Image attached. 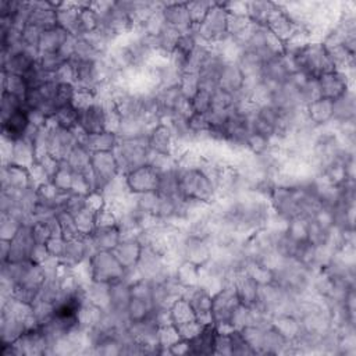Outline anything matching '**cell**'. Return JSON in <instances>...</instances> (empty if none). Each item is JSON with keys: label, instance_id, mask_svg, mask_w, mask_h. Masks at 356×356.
Instances as JSON below:
<instances>
[{"label": "cell", "instance_id": "7", "mask_svg": "<svg viewBox=\"0 0 356 356\" xmlns=\"http://www.w3.org/2000/svg\"><path fill=\"white\" fill-rule=\"evenodd\" d=\"M168 318H170V323L177 330L178 335L184 339L192 338L200 327V324L195 317L193 310L191 309L188 300L184 296L177 299L171 305V307L168 309Z\"/></svg>", "mask_w": 356, "mask_h": 356}, {"label": "cell", "instance_id": "12", "mask_svg": "<svg viewBox=\"0 0 356 356\" xmlns=\"http://www.w3.org/2000/svg\"><path fill=\"white\" fill-rule=\"evenodd\" d=\"M39 58V51L32 49H22L11 54H1V71L10 75L24 76Z\"/></svg>", "mask_w": 356, "mask_h": 356}, {"label": "cell", "instance_id": "2", "mask_svg": "<svg viewBox=\"0 0 356 356\" xmlns=\"http://www.w3.org/2000/svg\"><path fill=\"white\" fill-rule=\"evenodd\" d=\"M90 281L114 284L125 278L127 270L111 250H95L88 259Z\"/></svg>", "mask_w": 356, "mask_h": 356}, {"label": "cell", "instance_id": "32", "mask_svg": "<svg viewBox=\"0 0 356 356\" xmlns=\"http://www.w3.org/2000/svg\"><path fill=\"white\" fill-rule=\"evenodd\" d=\"M199 273L200 267L189 261H181L175 267L174 277L185 289H189L199 285Z\"/></svg>", "mask_w": 356, "mask_h": 356}, {"label": "cell", "instance_id": "40", "mask_svg": "<svg viewBox=\"0 0 356 356\" xmlns=\"http://www.w3.org/2000/svg\"><path fill=\"white\" fill-rule=\"evenodd\" d=\"M57 220H58V224H60V229H61V236L65 239V241H72V239H78V238H82L81 232L78 231L76 228V224H75V220L71 214L65 213V211H60L57 214Z\"/></svg>", "mask_w": 356, "mask_h": 356}, {"label": "cell", "instance_id": "18", "mask_svg": "<svg viewBox=\"0 0 356 356\" xmlns=\"http://www.w3.org/2000/svg\"><path fill=\"white\" fill-rule=\"evenodd\" d=\"M35 239L31 231V222L22 224L15 236L10 241V256L8 261H24L31 260V252L35 246Z\"/></svg>", "mask_w": 356, "mask_h": 356}, {"label": "cell", "instance_id": "10", "mask_svg": "<svg viewBox=\"0 0 356 356\" xmlns=\"http://www.w3.org/2000/svg\"><path fill=\"white\" fill-rule=\"evenodd\" d=\"M352 78L342 71H330L316 79V88L318 97L328 99L331 102L339 99L349 89H352Z\"/></svg>", "mask_w": 356, "mask_h": 356}, {"label": "cell", "instance_id": "3", "mask_svg": "<svg viewBox=\"0 0 356 356\" xmlns=\"http://www.w3.org/2000/svg\"><path fill=\"white\" fill-rule=\"evenodd\" d=\"M113 152L121 174L125 175L131 170L147 163L150 154L147 136L118 139V143Z\"/></svg>", "mask_w": 356, "mask_h": 356}, {"label": "cell", "instance_id": "45", "mask_svg": "<svg viewBox=\"0 0 356 356\" xmlns=\"http://www.w3.org/2000/svg\"><path fill=\"white\" fill-rule=\"evenodd\" d=\"M24 107V100L15 95H11L8 92H1V120H6L8 115H11L14 111Z\"/></svg>", "mask_w": 356, "mask_h": 356}, {"label": "cell", "instance_id": "5", "mask_svg": "<svg viewBox=\"0 0 356 356\" xmlns=\"http://www.w3.org/2000/svg\"><path fill=\"white\" fill-rule=\"evenodd\" d=\"M239 305L241 303L232 284L224 285L218 292L213 295L211 320L220 331L224 328H227V331L231 330V320Z\"/></svg>", "mask_w": 356, "mask_h": 356}, {"label": "cell", "instance_id": "25", "mask_svg": "<svg viewBox=\"0 0 356 356\" xmlns=\"http://www.w3.org/2000/svg\"><path fill=\"white\" fill-rule=\"evenodd\" d=\"M26 331V323L13 313L1 309L0 313V343H13Z\"/></svg>", "mask_w": 356, "mask_h": 356}, {"label": "cell", "instance_id": "28", "mask_svg": "<svg viewBox=\"0 0 356 356\" xmlns=\"http://www.w3.org/2000/svg\"><path fill=\"white\" fill-rule=\"evenodd\" d=\"M71 36L64 28L60 25H56L53 28H49L42 32L40 42H39V54L43 53H57L63 47V44L67 42V39Z\"/></svg>", "mask_w": 356, "mask_h": 356}, {"label": "cell", "instance_id": "47", "mask_svg": "<svg viewBox=\"0 0 356 356\" xmlns=\"http://www.w3.org/2000/svg\"><path fill=\"white\" fill-rule=\"evenodd\" d=\"M65 242L67 241L61 235H54L44 243V246H46L51 259H56V260L61 259V256L64 253V249H65Z\"/></svg>", "mask_w": 356, "mask_h": 356}, {"label": "cell", "instance_id": "20", "mask_svg": "<svg viewBox=\"0 0 356 356\" xmlns=\"http://www.w3.org/2000/svg\"><path fill=\"white\" fill-rule=\"evenodd\" d=\"M86 238L95 250H113L122 239V232L118 224L97 225L95 231Z\"/></svg>", "mask_w": 356, "mask_h": 356}, {"label": "cell", "instance_id": "37", "mask_svg": "<svg viewBox=\"0 0 356 356\" xmlns=\"http://www.w3.org/2000/svg\"><path fill=\"white\" fill-rule=\"evenodd\" d=\"M284 232L291 241L296 243L307 242V218L295 217L288 220Z\"/></svg>", "mask_w": 356, "mask_h": 356}, {"label": "cell", "instance_id": "1", "mask_svg": "<svg viewBox=\"0 0 356 356\" xmlns=\"http://www.w3.org/2000/svg\"><path fill=\"white\" fill-rule=\"evenodd\" d=\"M179 196L199 202L203 204H213L217 200V189L211 179L197 167L177 165Z\"/></svg>", "mask_w": 356, "mask_h": 356}, {"label": "cell", "instance_id": "21", "mask_svg": "<svg viewBox=\"0 0 356 356\" xmlns=\"http://www.w3.org/2000/svg\"><path fill=\"white\" fill-rule=\"evenodd\" d=\"M31 127L28 110L25 107L14 111L6 120H1V136L10 140H18L24 138Z\"/></svg>", "mask_w": 356, "mask_h": 356}, {"label": "cell", "instance_id": "42", "mask_svg": "<svg viewBox=\"0 0 356 356\" xmlns=\"http://www.w3.org/2000/svg\"><path fill=\"white\" fill-rule=\"evenodd\" d=\"M22 221H19L18 218H15L11 214L7 213H1V222H0V239H7L11 241L15 234L19 231V228L22 227Z\"/></svg>", "mask_w": 356, "mask_h": 356}, {"label": "cell", "instance_id": "24", "mask_svg": "<svg viewBox=\"0 0 356 356\" xmlns=\"http://www.w3.org/2000/svg\"><path fill=\"white\" fill-rule=\"evenodd\" d=\"M305 114L316 128L330 125L332 121V102L324 97H316L305 107Z\"/></svg>", "mask_w": 356, "mask_h": 356}, {"label": "cell", "instance_id": "46", "mask_svg": "<svg viewBox=\"0 0 356 356\" xmlns=\"http://www.w3.org/2000/svg\"><path fill=\"white\" fill-rule=\"evenodd\" d=\"M211 93L213 92L207 89H202V88L197 89L195 96L191 99L195 113L206 114L211 108Z\"/></svg>", "mask_w": 356, "mask_h": 356}, {"label": "cell", "instance_id": "4", "mask_svg": "<svg viewBox=\"0 0 356 356\" xmlns=\"http://www.w3.org/2000/svg\"><path fill=\"white\" fill-rule=\"evenodd\" d=\"M227 19L228 11L224 7V3L214 1L202 24L193 28V33L200 43L213 46L228 38Z\"/></svg>", "mask_w": 356, "mask_h": 356}, {"label": "cell", "instance_id": "41", "mask_svg": "<svg viewBox=\"0 0 356 356\" xmlns=\"http://www.w3.org/2000/svg\"><path fill=\"white\" fill-rule=\"evenodd\" d=\"M76 96V86L72 82H57L56 88V104L57 108L68 104H74Z\"/></svg>", "mask_w": 356, "mask_h": 356}, {"label": "cell", "instance_id": "17", "mask_svg": "<svg viewBox=\"0 0 356 356\" xmlns=\"http://www.w3.org/2000/svg\"><path fill=\"white\" fill-rule=\"evenodd\" d=\"M26 191L36 188L32 181V175L28 167L18 164H6L1 167V189Z\"/></svg>", "mask_w": 356, "mask_h": 356}, {"label": "cell", "instance_id": "36", "mask_svg": "<svg viewBox=\"0 0 356 356\" xmlns=\"http://www.w3.org/2000/svg\"><path fill=\"white\" fill-rule=\"evenodd\" d=\"M252 25H253V22L250 21V18L246 14L228 13V19H227L228 36L238 39L243 33H246Z\"/></svg>", "mask_w": 356, "mask_h": 356}, {"label": "cell", "instance_id": "19", "mask_svg": "<svg viewBox=\"0 0 356 356\" xmlns=\"http://www.w3.org/2000/svg\"><path fill=\"white\" fill-rule=\"evenodd\" d=\"M239 303L245 307L254 309L257 305V295H259V284L248 275L245 271H239L234 275L231 281Z\"/></svg>", "mask_w": 356, "mask_h": 356}, {"label": "cell", "instance_id": "35", "mask_svg": "<svg viewBox=\"0 0 356 356\" xmlns=\"http://www.w3.org/2000/svg\"><path fill=\"white\" fill-rule=\"evenodd\" d=\"M72 217H74L76 228L82 236H89L97 225V210H95L89 206H86L85 209H82L79 213H76Z\"/></svg>", "mask_w": 356, "mask_h": 356}, {"label": "cell", "instance_id": "26", "mask_svg": "<svg viewBox=\"0 0 356 356\" xmlns=\"http://www.w3.org/2000/svg\"><path fill=\"white\" fill-rule=\"evenodd\" d=\"M238 67L241 68L245 81L248 82H256L261 79V71H263V64H264V58L250 50H245L242 49V51L239 53L236 61Z\"/></svg>", "mask_w": 356, "mask_h": 356}, {"label": "cell", "instance_id": "30", "mask_svg": "<svg viewBox=\"0 0 356 356\" xmlns=\"http://www.w3.org/2000/svg\"><path fill=\"white\" fill-rule=\"evenodd\" d=\"M47 122L53 127L74 131L78 128V108L74 104L58 107Z\"/></svg>", "mask_w": 356, "mask_h": 356}, {"label": "cell", "instance_id": "33", "mask_svg": "<svg viewBox=\"0 0 356 356\" xmlns=\"http://www.w3.org/2000/svg\"><path fill=\"white\" fill-rule=\"evenodd\" d=\"M65 161L72 168V171L85 172L90 170V152L83 145L76 142V145L67 156Z\"/></svg>", "mask_w": 356, "mask_h": 356}, {"label": "cell", "instance_id": "29", "mask_svg": "<svg viewBox=\"0 0 356 356\" xmlns=\"http://www.w3.org/2000/svg\"><path fill=\"white\" fill-rule=\"evenodd\" d=\"M355 93L353 89H349L339 99L332 102V121L331 124H341L346 121H355Z\"/></svg>", "mask_w": 356, "mask_h": 356}, {"label": "cell", "instance_id": "48", "mask_svg": "<svg viewBox=\"0 0 356 356\" xmlns=\"http://www.w3.org/2000/svg\"><path fill=\"white\" fill-rule=\"evenodd\" d=\"M0 256H1V264L8 261L10 256V241L0 239Z\"/></svg>", "mask_w": 356, "mask_h": 356}, {"label": "cell", "instance_id": "44", "mask_svg": "<svg viewBox=\"0 0 356 356\" xmlns=\"http://www.w3.org/2000/svg\"><path fill=\"white\" fill-rule=\"evenodd\" d=\"M178 86L181 89V93L185 97L192 99L195 96V93L197 92V89H199V74L197 72H192V71L181 74Z\"/></svg>", "mask_w": 356, "mask_h": 356}, {"label": "cell", "instance_id": "27", "mask_svg": "<svg viewBox=\"0 0 356 356\" xmlns=\"http://www.w3.org/2000/svg\"><path fill=\"white\" fill-rule=\"evenodd\" d=\"M271 327L289 343L296 341L300 335L299 320L289 313H277L271 317Z\"/></svg>", "mask_w": 356, "mask_h": 356}, {"label": "cell", "instance_id": "34", "mask_svg": "<svg viewBox=\"0 0 356 356\" xmlns=\"http://www.w3.org/2000/svg\"><path fill=\"white\" fill-rule=\"evenodd\" d=\"M72 178H74L72 168L67 164L65 160H63V161H60L57 171L50 178V182L56 186V189L58 192L70 193V192H72Z\"/></svg>", "mask_w": 356, "mask_h": 356}, {"label": "cell", "instance_id": "15", "mask_svg": "<svg viewBox=\"0 0 356 356\" xmlns=\"http://www.w3.org/2000/svg\"><path fill=\"white\" fill-rule=\"evenodd\" d=\"M184 298L188 300L191 309L195 313V317L197 323L207 324L213 323L211 320V302H213V295L203 289L202 286H195L189 288L185 291Z\"/></svg>", "mask_w": 356, "mask_h": 356}, {"label": "cell", "instance_id": "43", "mask_svg": "<svg viewBox=\"0 0 356 356\" xmlns=\"http://www.w3.org/2000/svg\"><path fill=\"white\" fill-rule=\"evenodd\" d=\"M213 4H214V1H199V0L197 1L186 3L193 28L202 24V21L207 15V13H209V10L211 8Z\"/></svg>", "mask_w": 356, "mask_h": 356}, {"label": "cell", "instance_id": "38", "mask_svg": "<svg viewBox=\"0 0 356 356\" xmlns=\"http://www.w3.org/2000/svg\"><path fill=\"white\" fill-rule=\"evenodd\" d=\"M1 89H3L1 92H8L11 95L21 97L22 100L28 93V88L22 76L10 75V74H6L4 71H1Z\"/></svg>", "mask_w": 356, "mask_h": 356}, {"label": "cell", "instance_id": "22", "mask_svg": "<svg viewBox=\"0 0 356 356\" xmlns=\"http://www.w3.org/2000/svg\"><path fill=\"white\" fill-rule=\"evenodd\" d=\"M143 245L138 236H124L120 243L111 250L125 270L135 268L140 257Z\"/></svg>", "mask_w": 356, "mask_h": 356}, {"label": "cell", "instance_id": "11", "mask_svg": "<svg viewBox=\"0 0 356 356\" xmlns=\"http://www.w3.org/2000/svg\"><path fill=\"white\" fill-rule=\"evenodd\" d=\"M147 142L152 152L177 159L178 145L167 122H157L147 134Z\"/></svg>", "mask_w": 356, "mask_h": 356}, {"label": "cell", "instance_id": "9", "mask_svg": "<svg viewBox=\"0 0 356 356\" xmlns=\"http://www.w3.org/2000/svg\"><path fill=\"white\" fill-rule=\"evenodd\" d=\"M160 172L149 163H145L125 174V182L131 195L157 192Z\"/></svg>", "mask_w": 356, "mask_h": 356}, {"label": "cell", "instance_id": "14", "mask_svg": "<svg viewBox=\"0 0 356 356\" xmlns=\"http://www.w3.org/2000/svg\"><path fill=\"white\" fill-rule=\"evenodd\" d=\"M161 15L164 24L179 35L193 29L186 3H164Z\"/></svg>", "mask_w": 356, "mask_h": 356}, {"label": "cell", "instance_id": "39", "mask_svg": "<svg viewBox=\"0 0 356 356\" xmlns=\"http://www.w3.org/2000/svg\"><path fill=\"white\" fill-rule=\"evenodd\" d=\"M228 339H229V348L231 355L236 356H245V355H256L253 348L249 345V342L245 339L243 334L238 328H231L227 331Z\"/></svg>", "mask_w": 356, "mask_h": 356}, {"label": "cell", "instance_id": "23", "mask_svg": "<svg viewBox=\"0 0 356 356\" xmlns=\"http://www.w3.org/2000/svg\"><path fill=\"white\" fill-rule=\"evenodd\" d=\"M245 85V76L235 61H225L218 72L217 88L228 93H238Z\"/></svg>", "mask_w": 356, "mask_h": 356}, {"label": "cell", "instance_id": "6", "mask_svg": "<svg viewBox=\"0 0 356 356\" xmlns=\"http://www.w3.org/2000/svg\"><path fill=\"white\" fill-rule=\"evenodd\" d=\"M90 171L95 178V192L99 193L110 181L121 174L113 150L90 153Z\"/></svg>", "mask_w": 356, "mask_h": 356}, {"label": "cell", "instance_id": "13", "mask_svg": "<svg viewBox=\"0 0 356 356\" xmlns=\"http://www.w3.org/2000/svg\"><path fill=\"white\" fill-rule=\"evenodd\" d=\"M220 330L214 323L202 324L197 332L188 339L189 355H214Z\"/></svg>", "mask_w": 356, "mask_h": 356}, {"label": "cell", "instance_id": "16", "mask_svg": "<svg viewBox=\"0 0 356 356\" xmlns=\"http://www.w3.org/2000/svg\"><path fill=\"white\" fill-rule=\"evenodd\" d=\"M76 142L78 140L74 131H67V129L50 125L47 152L50 156H53L58 161H63L67 159V156L70 154L72 147L76 145Z\"/></svg>", "mask_w": 356, "mask_h": 356}, {"label": "cell", "instance_id": "31", "mask_svg": "<svg viewBox=\"0 0 356 356\" xmlns=\"http://www.w3.org/2000/svg\"><path fill=\"white\" fill-rule=\"evenodd\" d=\"M33 163H35V149L32 142L26 138L14 140L13 154L8 164H18L29 168Z\"/></svg>", "mask_w": 356, "mask_h": 356}, {"label": "cell", "instance_id": "8", "mask_svg": "<svg viewBox=\"0 0 356 356\" xmlns=\"http://www.w3.org/2000/svg\"><path fill=\"white\" fill-rule=\"evenodd\" d=\"M78 128L86 135L108 131L107 110L102 102L95 100L78 108Z\"/></svg>", "mask_w": 356, "mask_h": 356}]
</instances>
